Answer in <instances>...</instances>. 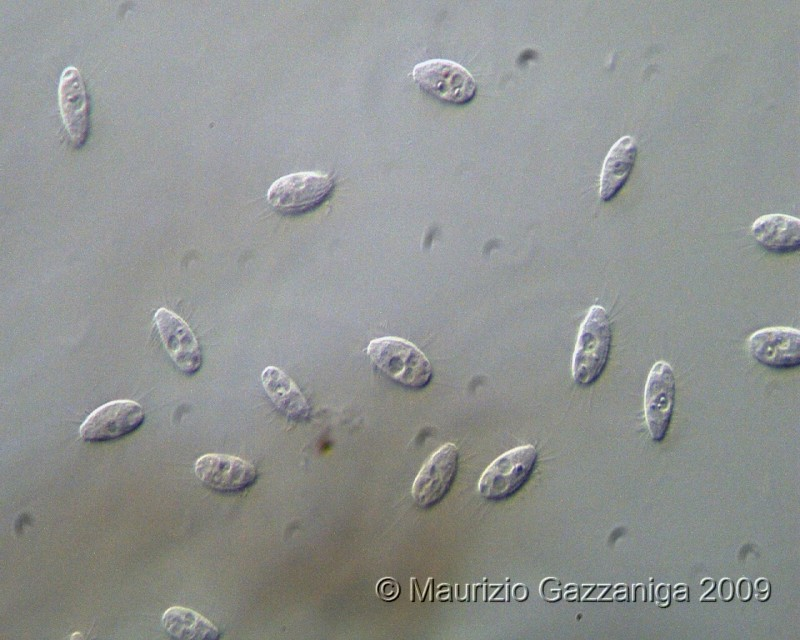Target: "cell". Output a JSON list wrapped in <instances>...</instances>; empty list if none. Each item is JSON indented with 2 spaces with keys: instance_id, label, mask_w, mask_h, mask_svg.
<instances>
[{
  "instance_id": "cell-4",
  "label": "cell",
  "mask_w": 800,
  "mask_h": 640,
  "mask_svg": "<svg viewBox=\"0 0 800 640\" xmlns=\"http://www.w3.org/2000/svg\"><path fill=\"white\" fill-rule=\"evenodd\" d=\"M412 76L427 94L443 102L464 104L476 93V82L461 64L441 58L418 63Z\"/></svg>"
},
{
  "instance_id": "cell-17",
  "label": "cell",
  "mask_w": 800,
  "mask_h": 640,
  "mask_svg": "<svg viewBox=\"0 0 800 640\" xmlns=\"http://www.w3.org/2000/svg\"><path fill=\"white\" fill-rule=\"evenodd\" d=\"M377 594L385 601H392L399 595V585L392 578H384L377 584Z\"/></svg>"
},
{
  "instance_id": "cell-22",
  "label": "cell",
  "mask_w": 800,
  "mask_h": 640,
  "mask_svg": "<svg viewBox=\"0 0 800 640\" xmlns=\"http://www.w3.org/2000/svg\"><path fill=\"white\" fill-rule=\"evenodd\" d=\"M672 598L677 602L689 601V588L684 583H678L673 587Z\"/></svg>"
},
{
  "instance_id": "cell-2",
  "label": "cell",
  "mask_w": 800,
  "mask_h": 640,
  "mask_svg": "<svg viewBox=\"0 0 800 640\" xmlns=\"http://www.w3.org/2000/svg\"><path fill=\"white\" fill-rule=\"evenodd\" d=\"M609 316L599 305L592 306L583 320L573 354L572 373L582 386L593 384L604 371L611 348Z\"/></svg>"
},
{
  "instance_id": "cell-15",
  "label": "cell",
  "mask_w": 800,
  "mask_h": 640,
  "mask_svg": "<svg viewBox=\"0 0 800 640\" xmlns=\"http://www.w3.org/2000/svg\"><path fill=\"white\" fill-rule=\"evenodd\" d=\"M261 380L267 395L284 415L295 421L309 417L310 407L305 397L285 372L268 366L262 372Z\"/></svg>"
},
{
  "instance_id": "cell-21",
  "label": "cell",
  "mask_w": 800,
  "mask_h": 640,
  "mask_svg": "<svg viewBox=\"0 0 800 640\" xmlns=\"http://www.w3.org/2000/svg\"><path fill=\"white\" fill-rule=\"evenodd\" d=\"M735 587L730 578H723L719 582L718 594L721 600L727 602L731 601L734 597Z\"/></svg>"
},
{
  "instance_id": "cell-18",
  "label": "cell",
  "mask_w": 800,
  "mask_h": 640,
  "mask_svg": "<svg viewBox=\"0 0 800 640\" xmlns=\"http://www.w3.org/2000/svg\"><path fill=\"white\" fill-rule=\"evenodd\" d=\"M655 604L658 607L666 608L670 605L671 600V585L660 583L656 586L654 591Z\"/></svg>"
},
{
  "instance_id": "cell-3",
  "label": "cell",
  "mask_w": 800,
  "mask_h": 640,
  "mask_svg": "<svg viewBox=\"0 0 800 640\" xmlns=\"http://www.w3.org/2000/svg\"><path fill=\"white\" fill-rule=\"evenodd\" d=\"M335 183L327 174L297 172L277 179L268 189L270 205L284 215H301L322 205L332 194Z\"/></svg>"
},
{
  "instance_id": "cell-12",
  "label": "cell",
  "mask_w": 800,
  "mask_h": 640,
  "mask_svg": "<svg viewBox=\"0 0 800 640\" xmlns=\"http://www.w3.org/2000/svg\"><path fill=\"white\" fill-rule=\"evenodd\" d=\"M58 99L61 116L74 146L81 147L89 133V102L83 78L76 67H67L60 78Z\"/></svg>"
},
{
  "instance_id": "cell-20",
  "label": "cell",
  "mask_w": 800,
  "mask_h": 640,
  "mask_svg": "<svg viewBox=\"0 0 800 640\" xmlns=\"http://www.w3.org/2000/svg\"><path fill=\"white\" fill-rule=\"evenodd\" d=\"M752 584L748 578L742 577L736 584V596L740 601H749L752 597Z\"/></svg>"
},
{
  "instance_id": "cell-23",
  "label": "cell",
  "mask_w": 800,
  "mask_h": 640,
  "mask_svg": "<svg viewBox=\"0 0 800 640\" xmlns=\"http://www.w3.org/2000/svg\"><path fill=\"white\" fill-rule=\"evenodd\" d=\"M715 585H716L715 580L712 579V578L706 577V578L701 580L700 586L706 588V590L701 595V597L699 599L700 602L708 601L707 600V596H708L709 593H711L715 589Z\"/></svg>"
},
{
  "instance_id": "cell-10",
  "label": "cell",
  "mask_w": 800,
  "mask_h": 640,
  "mask_svg": "<svg viewBox=\"0 0 800 640\" xmlns=\"http://www.w3.org/2000/svg\"><path fill=\"white\" fill-rule=\"evenodd\" d=\"M154 323L167 353L178 369L188 375L196 373L201 367L202 355L188 324L166 308L155 312Z\"/></svg>"
},
{
  "instance_id": "cell-11",
  "label": "cell",
  "mask_w": 800,
  "mask_h": 640,
  "mask_svg": "<svg viewBox=\"0 0 800 640\" xmlns=\"http://www.w3.org/2000/svg\"><path fill=\"white\" fill-rule=\"evenodd\" d=\"M748 350L759 363L773 369H791L800 364V332L791 327H768L754 332Z\"/></svg>"
},
{
  "instance_id": "cell-9",
  "label": "cell",
  "mask_w": 800,
  "mask_h": 640,
  "mask_svg": "<svg viewBox=\"0 0 800 640\" xmlns=\"http://www.w3.org/2000/svg\"><path fill=\"white\" fill-rule=\"evenodd\" d=\"M458 467V449L452 443L441 446L426 461L412 486V496L422 508L440 501L449 490Z\"/></svg>"
},
{
  "instance_id": "cell-8",
  "label": "cell",
  "mask_w": 800,
  "mask_h": 640,
  "mask_svg": "<svg viewBox=\"0 0 800 640\" xmlns=\"http://www.w3.org/2000/svg\"><path fill=\"white\" fill-rule=\"evenodd\" d=\"M194 471L204 485L222 493L242 491L257 478L255 467L246 460L219 453H209L198 458Z\"/></svg>"
},
{
  "instance_id": "cell-16",
  "label": "cell",
  "mask_w": 800,
  "mask_h": 640,
  "mask_svg": "<svg viewBox=\"0 0 800 640\" xmlns=\"http://www.w3.org/2000/svg\"><path fill=\"white\" fill-rule=\"evenodd\" d=\"M161 621L166 632L173 638L195 640L219 638L218 628L190 608L170 607L163 613Z\"/></svg>"
},
{
  "instance_id": "cell-6",
  "label": "cell",
  "mask_w": 800,
  "mask_h": 640,
  "mask_svg": "<svg viewBox=\"0 0 800 640\" xmlns=\"http://www.w3.org/2000/svg\"><path fill=\"white\" fill-rule=\"evenodd\" d=\"M144 419V410L137 402L115 400L96 408L82 423L79 433L88 442L111 441L132 433Z\"/></svg>"
},
{
  "instance_id": "cell-7",
  "label": "cell",
  "mask_w": 800,
  "mask_h": 640,
  "mask_svg": "<svg viewBox=\"0 0 800 640\" xmlns=\"http://www.w3.org/2000/svg\"><path fill=\"white\" fill-rule=\"evenodd\" d=\"M675 376L672 367L658 361L651 368L644 391V410L654 441H661L669 428L675 401Z\"/></svg>"
},
{
  "instance_id": "cell-24",
  "label": "cell",
  "mask_w": 800,
  "mask_h": 640,
  "mask_svg": "<svg viewBox=\"0 0 800 640\" xmlns=\"http://www.w3.org/2000/svg\"><path fill=\"white\" fill-rule=\"evenodd\" d=\"M613 598L617 601H624L628 599V586L623 583L617 584L615 587Z\"/></svg>"
},
{
  "instance_id": "cell-5",
  "label": "cell",
  "mask_w": 800,
  "mask_h": 640,
  "mask_svg": "<svg viewBox=\"0 0 800 640\" xmlns=\"http://www.w3.org/2000/svg\"><path fill=\"white\" fill-rule=\"evenodd\" d=\"M537 451L532 445L513 448L497 457L483 472L478 489L487 499L498 500L514 494L529 478Z\"/></svg>"
},
{
  "instance_id": "cell-1",
  "label": "cell",
  "mask_w": 800,
  "mask_h": 640,
  "mask_svg": "<svg viewBox=\"0 0 800 640\" xmlns=\"http://www.w3.org/2000/svg\"><path fill=\"white\" fill-rule=\"evenodd\" d=\"M367 354L381 373L402 386L420 389L431 380L429 360L405 339L393 336L374 339L367 347Z\"/></svg>"
},
{
  "instance_id": "cell-14",
  "label": "cell",
  "mask_w": 800,
  "mask_h": 640,
  "mask_svg": "<svg viewBox=\"0 0 800 640\" xmlns=\"http://www.w3.org/2000/svg\"><path fill=\"white\" fill-rule=\"evenodd\" d=\"M637 156V144L633 137L623 136L607 153L600 175V198L612 200L626 184Z\"/></svg>"
},
{
  "instance_id": "cell-13",
  "label": "cell",
  "mask_w": 800,
  "mask_h": 640,
  "mask_svg": "<svg viewBox=\"0 0 800 640\" xmlns=\"http://www.w3.org/2000/svg\"><path fill=\"white\" fill-rule=\"evenodd\" d=\"M751 232L769 252L788 254L800 249V221L796 217L781 213L766 214L753 222Z\"/></svg>"
},
{
  "instance_id": "cell-19",
  "label": "cell",
  "mask_w": 800,
  "mask_h": 640,
  "mask_svg": "<svg viewBox=\"0 0 800 640\" xmlns=\"http://www.w3.org/2000/svg\"><path fill=\"white\" fill-rule=\"evenodd\" d=\"M753 592L756 600L761 602L767 601L771 594V585L769 580L764 577L756 579Z\"/></svg>"
}]
</instances>
